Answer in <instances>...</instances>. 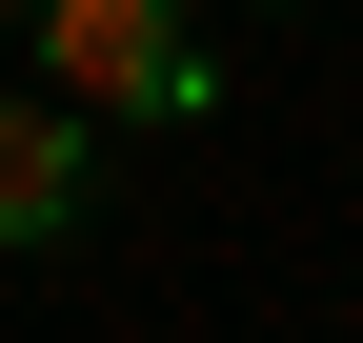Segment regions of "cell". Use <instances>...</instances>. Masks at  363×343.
Masks as SVG:
<instances>
[{"label": "cell", "instance_id": "6da1fadb", "mask_svg": "<svg viewBox=\"0 0 363 343\" xmlns=\"http://www.w3.org/2000/svg\"><path fill=\"white\" fill-rule=\"evenodd\" d=\"M21 61L81 121H202V21L182 0H21Z\"/></svg>", "mask_w": 363, "mask_h": 343}, {"label": "cell", "instance_id": "7a4b0ae2", "mask_svg": "<svg viewBox=\"0 0 363 343\" xmlns=\"http://www.w3.org/2000/svg\"><path fill=\"white\" fill-rule=\"evenodd\" d=\"M61 223H81V101L61 81H40V101L0 81V242H61Z\"/></svg>", "mask_w": 363, "mask_h": 343}, {"label": "cell", "instance_id": "3957f363", "mask_svg": "<svg viewBox=\"0 0 363 343\" xmlns=\"http://www.w3.org/2000/svg\"><path fill=\"white\" fill-rule=\"evenodd\" d=\"M0 61H21V0H0Z\"/></svg>", "mask_w": 363, "mask_h": 343}]
</instances>
